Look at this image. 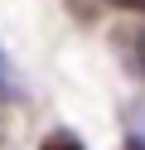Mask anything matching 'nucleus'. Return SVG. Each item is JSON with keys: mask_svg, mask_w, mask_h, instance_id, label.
Instances as JSON below:
<instances>
[{"mask_svg": "<svg viewBox=\"0 0 145 150\" xmlns=\"http://www.w3.org/2000/svg\"><path fill=\"white\" fill-rule=\"evenodd\" d=\"M116 49H126L135 73H145V29H116Z\"/></svg>", "mask_w": 145, "mask_h": 150, "instance_id": "obj_1", "label": "nucleus"}, {"mask_svg": "<svg viewBox=\"0 0 145 150\" xmlns=\"http://www.w3.org/2000/svg\"><path fill=\"white\" fill-rule=\"evenodd\" d=\"M0 102H19V78H15V63L0 53Z\"/></svg>", "mask_w": 145, "mask_h": 150, "instance_id": "obj_2", "label": "nucleus"}, {"mask_svg": "<svg viewBox=\"0 0 145 150\" xmlns=\"http://www.w3.org/2000/svg\"><path fill=\"white\" fill-rule=\"evenodd\" d=\"M44 150H87L77 136H68V131H53V136H44Z\"/></svg>", "mask_w": 145, "mask_h": 150, "instance_id": "obj_3", "label": "nucleus"}, {"mask_svg": "<svg viewBox=\"0 0 145 150\" xmlns=\"http://www.w3.org/2000/svg\"><path fill=\"white\" fill-rule=\"evenodd\" d=\"M106 5H116V10H135V15H145V0H106Z\"/></svg>", "mask_w": 145, "mask_h": 150, "instance_id": "obj_4", "label": "nucleus"}, {"mask_svg": "<svg viewBox=\"0 0 145 150\" xmlns=\"http://www.w3.org/2000/svg\"><path fill=\"white\" fill-rule=\"evenodd\" d=\"M126 150H145V140H126Z\"/></svg>", "mask_w": 145, "mask_h": 150, "instance_id": "obj_5", "label": "nucleus"}]
</instances>
